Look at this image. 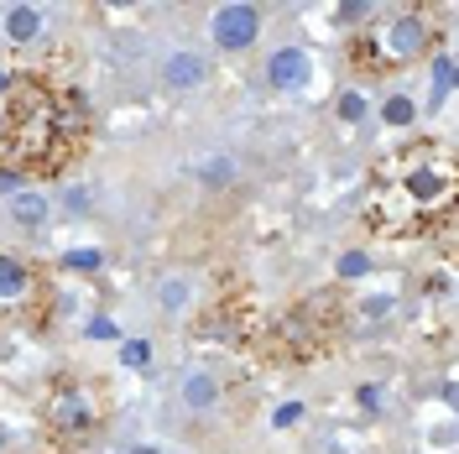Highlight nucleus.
I'll use <instances>...</instances> for the list:
<instances>
[{
	"mask_svg": "<svg viewBox=\"0 0 459 454\" xmlns=\"http://www.w3.org/2000/svg\"><path fill=\"white\" fill-rule=\"evenodd\" d=\"M261 37V11L256 5H246V0H230L214 11V42L225 48V53H240V48H251Z\"/></svg>",
	"mask_w": 459,
	"mask_h": 454,
	"instance_id": "nucleus-1",
	"label": "nucleus"
},
{
	"mask_svg": "<svg viewBox=\"0 0 459 454\" xmlns=\"http://www.w3.org/2000/svg\"><path fill=\"white\" fill-rule=\"evenodd\" d=\"M94 402H89V392H79V387H57L53 397H48V423L57 428V433H89L94 428Z\"/></svg>",
	"mask_w": 459,
	"mask_h": 454,
	"instance_id": "nucleus-2",
	"label": "nucleus"
},
{
	"mask_svg": "<svg viewBox=\"0 0 459 454\" xmlns=\"http://www.w3.org/2000/svg\"><path fill=\"white\" fill-rule=\"evenodd\" d=\"M429 48V27H423V16H397L386 37H381V63H407V57H423Z\"/></svg>",
	"mask_w": 459,
	"mask_h": 454,
	"instance_id": "nucleus-3",
	"label": "nucleus"
},
{
	"mask_svg": "<svg viewBox=\"0 0 459 454\" xmlns=\"http://www.w3.org/2000/svg\"><path fill=\"white\" fill-rule=\"evenodd\" d=\"M308 74H314V63H308L303 48H277L272 63H266V79H272L277 89H303L308 84Z\"/></svg>",
	"mask_w": 459,
	"mask_h": 454,
	"instance_id": "nucleus-4",
	"label": "nucleus"
},
{
	"mask_svg": "<svg viewBox=\"0 0 459 454\" xmlns=\"http://www.w3.org/2000/svg\"><path fill=\"white\" fill-rule=\"evenodd\" d=\"M53 131L57 136H84L89 131V100L79 94V89L53 94Z\"/></svg>",
	"mask_w": 459,
	"mask_h": 454,
	"instance_id": "nucleus-5",
	"label": "nucleus"
},
{
	"mask_svg": "<svg viewBox=\"0 0 459 454\" xmlns=\"http://www.w3.org/2000/svg\"><path fill=\"white\" fill-rule=\"evenodd\" d=\"M27 287H31L27 261H16V256H0V303H16V298H27Z\"/></svg>",
	"mask_w": 459,
	"mask_h": 454,
	"instance_id": "nucleus-6",
	"label": "nucleus"
},
{
	"mask_svg": "<svg viewBox=\"0 0 459 454\" xmlns=\"http://www.w3.org/2000/svg\"><path fill=\"white\" fill-rule=\"evenodd\" d=\"M37 31H42V11H37V5L22 0V5L5 11V37H11V42H31Z\"/></svg>",
	"mask_w": 459,
	"mask_h": 454,
	"instance_id": "nucleus-7",
	"label": "nucleus"
},
{
	"mask_svg": "<svg viewBox=\"0 0 459 454\" xmlns=\"http://www.w3.org/2000/svg\"><path fill=\"white\" fill-rule=\"evenodd\" d=\"M214 397H220V381H214V371H194V376L183 381V402H188L194 413L214 407Z\"/></svg>",
	"mask_w": 459,
	"mask_h": 454,
	"instance_id": "nucleus-8",
	"label": "nucleus"
},
{
	"mask_svg": "<svg viewBox=\"0 0 459 454\" xmlns=\"http://www.w3.org/2000/svg\"><path fill=\"white\" fill-rule=\"evenodd\" d=\"M204 79V57H194V53H172L168 57V84L172 89H194Z\"/></svg>",
	"mask_w": 459,
	"mask_h": 454,
	"instance_id": "nucleus-9",
	"label": "nucleus"
},
{
	"mask_svg": "<svg viewBox=\"0 0 459 454\" xmlns=\"http://www.w3.org/2000/svg\"><path fill=\"white\" fill-rule=\"evenodd\" d=\"M407 194H412V199H438V194H444V178H438V172L433 168H418V172H407Z\"/></svg>",
	"mask_w": 459,
	"mask_h": 454,
	"instance_id": "nucleus-10",
	"label": "nucleus"
},
{
	"mask_svg": "<svg viewBox=\"0 0 459 454\" xmlns=\"http://www.w3.org/2000/svg\"><path fill=\"white\" fill-rule=\"evenodd\" d=\"M449 94H455V57L438 53L433 57V105H444Z\"/></svg>",
	"mask_w": 459,
	"mask_h": 454,
	"instance_id": "nucleus-11",
	"label": "nucleus"
},
{
	"mask_svg": "<svg viewBox=\"0 0 459 454\" xmlns=\"http://www.w3.org/2000/svg\"><path fill=\"white\" fill-rule=\"evenodd\" d=\"M11 214H16L22 225H42V220H48V199H42V194H16V199H11Z\"/></svg>",
	"mask_w": 459,
	"mask_h": 454,
	"instance_id": "nucleus-12",
	"label": "nucleus"
},
{
	"mask_svg": "<svg viewBox=\"0 0 459 454\" xmlns=\"http://www.w3.org/2000/svg\"><path fill=\"white\" fill-rule=\"evenodd\" d=\"M381 120H386V126H412V120H418V105H412L407 94H392V100L381 105Z\"/></svg>",
	"mask_w": 459,
	"mask_h": 454,
	"instance_id": "nucleus-13",
	"label": "nucleus"
},
{
	"mask_svg": "<svg viewBox=\"0 0 459 454\" xmlns=\"http://www.w3.org/2000/svg\"><path fill=\"white\" fill-rule=\"evenodd\" d=\"M376 5H366V0H344V5H334V22L340 27H360V22H371Z\"/></svg>",
	"mask_w": 459,
	"mask_h": 454,
	"instance_id": "nucleus-14",
	"label": "nucleus"
},
{
	"mask_svg": "<svg viewBox=\"0 0 459 454\" xmlns=\"http://www.w3.org/2000/svg\"><path fill=\"white\" fill-rule=\"evenodd\" d=\"M334 110H340V120H350V126H355V120H366V94H360V89H344Z\"/></svg>",
	"mask_w": 459,
	"mask_h": 454,
	"instance_id": "nucleus-15",
	"label": "nucleus"
},
{
	"mask_svg": "<svg viewBox=\"0 0 459 454\" xmlns=\"http://www.w3.org/2000/svg\"><path fill=\"white\" fill-rule=\"evenodd\" d=\"M366 272H371V256L366 251H344L340 256V277L344 283H350V277H366Z\"/></svg>",
	"mask_w": 459,
	"mask_h": 454,
	"instance_id": "nucleus-16",
	"label": "nucleus"
},
{
	"mask_svg": "<svg viewBox=\"0 0 459 454\" xmlns=\"http://www.w3.org/2000/svg\"><path fill=\"white\" fill-rule=\"evenodd\" d=\"M100 261H105V256L94 251V246H89V251H68V256H63V266H68V272H94Z\"/></svg>",
	"mask_w": 459,
	"mask_h": 454,
	"instance_id": "nucleus-17",
	"label": "nucleus"
},
{
	"mask_svg": "<svg viewBox=\"0 0 459 454\" xmlns=\"http://www.w3.org/2000/svg\"><path fill=\"white\" fill-rule=\"evenodd\" d=\"M120 361H126V366H146V361H152V345L146 340H126L120 345Z\"/></svg>",
	"mask_w": 459,
	"mask_h": 454,
	"instance_id": "nucleus-18",
	"label": "nucleus"
},
{
	"mask_svg": "<svg viewBox=\"0 0 459 454\" xmlns=\"http://www.w3.org/2000/svg\"><path fill=\"white\" fill-rule=\"evenodd\" d=\"M303 413H308L303 402H282V407L272 413V428H292V423H298V418H303Z\"/></svg>",
	"mask_w": 459,
	"mask_h": 454,
	"instance_id": "nucleus-19",
	"label": "nucleus"
},
{
	"mask_svg": "<svg viewBox=\"0 0 459 454\" xmlns=\"http://www.w3.org/2000/svg\"><path fill=\"white\" fill-rule=\"evenodd\" d=\"M230 172H235V168H230L225 157H214V162L204 168V183H209V188H214V183H230Z\"/></svg>",
	"mask_w": 459,
	"mask_h": 454,
	"instance_id": "nucleus-20",
	"label": "nucleus"
},
{
	"mask_svg": "<svg viewBox=\"0 0 459 454\" xmlns=\"http://www.w3.org/2000/svg\"><path fill=\"white\" fill-rule=\"evenodd\" d=\"M115 335H120V329H115V319H105V313H100V319H89V340H115Z\"/></svg>",
	"mask_w": 459,
	"mask_h": 454,
	"instance_id": "nucleus-21",
	"label": "nucleus"
},
{
	"mask_svg": "<svg viewBox=\"0 0 459 454\" xmlns=\"http://www.w3.org/2000/svg\"><path fill=\"white\" fill-rule=\"evenodd\" d=\"M183 298H188V287H183V283H168V287H162V309H178Z\"/></svg>",
	"mask_w": 459,
	"mask_h": 454,
	"instance_id": "nucleus-22",
	"label": "nucleus"
},
{
	"mask_svg": "<svg viewBox=\"0 0 459 454\" xmlns=\"http://www.w3.org/2000/svg\"><path fill=\"white\" fill-rule=\"evenodd\" d=\"M0 194H22V172L16 168H0Z\"/></svg>",
	"mask_w": 459,
	"mask_h": 454,
	"instance_id": "nucleus-23",
	"label": "nucleus"
},
{
	"mask_svg": "<svg viewBox=\"0 0 459 454\" xmlns=\"http://www.w3.org/2000/svg\"><path fill=\"white\" fill-rule=\"evenodd\" d=\"M355 402H360L366 413H376V407H381V387H360V392H355Z\"/></svg>",
	"mask_w": 459,
	"mask_h": 454,
	"instance_id": "nucleus-24",
	"label": "nucleus"
},
{
	"mask_svg": "<svg viewBox=\"0 0 459 454\" xmlns=\"http://www.w3.org/2000/svg\"><path fill=\"white\" fill-rule=\"evenodd\" d=\"M366 313L381 319V313H392V292H381V298H366Z\"/></svg>",
	"mask_w": 459,
	"mask_h": 454,
	"instance_id": "nucleus-25",
	"label": "nucleus"
},
{
	"mask_svg": "<svg viewBox=\"0 0 459 454\" xmlns=\"http://www.w3.org/2000/svg\"><path fill=\"white\" fill-rule=\"evenodd\" d=\"M68 209H79V214L89 209V194H84V188H74V194H68Z\"/></svg>",
	"mask_w": 459,
	"mask_h": 454,
	"instance_id": "nucleus-26",
	"label": "nucleus"
},
{
	"mask_svg": "<svg viewBox=\"0 0 459 454\" xmlns=\"http://www.w3.org/2000/svg\"><path fill=\"white\" fill-rule=\"evenodd\" d=\"M11 89H16V74H11V68H0V94H11Z\"/></svg>",
	"mask_w": 459,
	"mask_h": 454,
	"instance_id": "nucleus-27",
	"label": "nucleus"
},
{
	"mask_svg": "<svg viewBox=\"0 0 459 454\" xmlns=\"http://www.w3.org/2000/svg\"><path fill=\"white\" fill-rule=\"evenodd\" d=\"M131 454H162V450H152V444H142V450H131Z\"/></svg>",
	"mask_w": 459,
	"mask_h": 454,
	"instance_id": "nucleus-28",
	"label": "nucleus"
},
{
	"mask_svg": "<svg viewBox=\"0 0 459 454\" xmlns=\"http://www.w3.org/2000/svg\"><path fill=\"white\" fill-rule=\"evenodd\" d=\"M0 444H5V433H0Z\"/></svg>",
	"mask_w": 459,
	"mask_h": 454,
	"instance_id": "nucleus-29",
	"label": "nucleus"
}]
</instances>
